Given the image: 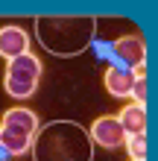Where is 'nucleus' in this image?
<instances>
[{
	"label": "nucleus",
	"instance_id": "f257e3e1",
	"mask_svg": "<svg viewBox=\"0 0 158 161\" xmlns=\"http://www.w3.org/2000/svg\"><path fill=\"white\" fill-rule=\"evenodd\" d=\"M32 149L35 161H91V135L79 123L56 120L38 129Z\"/></svg>",
	"mask_w": 158,
	"mask_h": 161
},
{
	"label": "nucleus",
	"instance_id": "f03ea898",
	"mask_svg": "<svg viewBox=\"0 0 158 161\" xmlns=\"http://www.w3.org/2000/svg\"><path fill=\"white\" fill-rule=\"evenodd\" d=\"M97 32L94 18H38V38L56 56H76Z\"/></svg>",
	"mask_w": 158,
	"mask_h": 161
},
{
	"label": "nucleus",
	"instance_id": "7ed1b4c3",
	"mask_svg": "<svg viewBox=\"0 0 158 161\" xmlns=\"http://www.w3.org/2000/svg\"><path fill=\"white\" fill-rule=\"evenodd\" d=\"M38 114L30 108H9L0 123V149L9 155H24L38 135Z\"/></svg>",
	"mask_w": 158,
	"mask_h": 161
},
{
	"label": "nucleus",
	"instance_id": "20e7f679",
	"mask_svg": "<svg viewBox=\"0 0 158 161\" xmlns=\"http://www.w3.org/2000/svg\"><path fill=\"white\" fill-rule=\"evenodd\" d=\"M41 79V59L32 53H24L12 59L6 64V76H3V88L12 94V97L24 100V97H32L35 94V85Z\"/></svg>",
	"mask_w": 158,
	"mask_h": 161
},
{
	"label": "nucleus",
	"instance_id": "39448f33",
	"mask_svg": "<svg viewBox=\"0 0 158 161\" xmlns=\"http://www.w3.org/2000/svg\"><path fill=\"white\" fill-rule=\"evenodd\" d=\"M88 135H91V141H94L97 147H103V149H117V147H123V141H126L123 126H120L117 117H111V114L97 117Z\"/></svg>",
	"mask_w": 158,
	"mask_h": 161
},
{
	"label": "nucleus",
	"instance_id": "423d86ee",
	"mask_svg": "<svg viewBox=\"0 0 158 161\" xmlns=\"http://www.w3.org/2000/svg\"><path fill=\"white\" fill-rule=\"evenodd\" d=\"M114 56L126 68L138 70V68H144V62H146V44H144L141 35H123V38H117V44H114Z\"/></svg>",
	"mask_w": 158,
	"mask_h": 161
},
{
	"label": "nucleus",
	"instance_id": "0eeeda50",
	"mask_svg": "<svg viewBox=\"0 0 158 161\" xmlns=\"http://www.w3.org/2000/svg\"><path fill=\"white\" fill-rule=\"evenodd\" d=\"M24 53H30V35L21 26H3L0 30V56L12 62Z\"/></svg>",
	"mask_w": 158,
	"mask_h": 161
},
{
	"label": "nucleus",
	"instance_id": "6e6552de",
	"mask_svg": "<svg viewBox=\"0 0 158 161\" xmlns=\"http://www.w3.org/2000/svg\"><path fill=\"white\" fill-rule=\"evenodd\" d=\"M117 123L123 126L126 135H144L146 132V108L138 106V103H129V106L120 111Z\"/></svg>",
	"mask_w": 158,
	"mask_h": 161
},
{
	"label": "nucleus",
	"instance_id": "1a4fd4ad",
	"mask_svg": "<svg viewBox=\"0 0 158 161\" xmlns=\"http://www.w3.org/2000/svg\"><path fill=\"white\" fill-rule=\"evenodd\" d=\"M132 82H135L132 68H108L106 70V88L111 97H129Z\"/></svg>",
	"mask_w": 158,
	"mask_h": 161
},
{
	"label": "nucleus",
	"instance_id": "9d476101",
	"mask_svg": "<svg viewBox=\"0 0 158 161\" xmlns=\"http://www.w3.org/2000/svg\"><path fill=\"white\" fill-rule=\"evenodd\" d=\"M126 149H129V158L132 161H144L146 158V138L144 135H126Z\"/></svg>",
	"mask_w": 158,
	"mask_h": 161
},
{
	"label": "nucleus",
	"instance_id": "9b49d317",
	"mask_svg": "<svg viewBox=\"0 0 158 161\" xmlns=\"http://www.w3.org/2000/svg\"><path fill=\"white\" fill-rule=\"evenodd\" d=\"M129 97H135V103H138V106H144V103H146V76H135Z\"/></svg>",
	"mask_w": 158,
	"mask_h": 161
}]
</instances>
